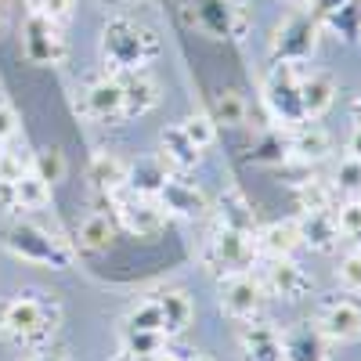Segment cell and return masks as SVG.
<instances>
[{"mask_svg": "<svg viewBox=\"0 0 361 361\" xmlns=\"http://www.w3.org/2000/svg\"><path fill=\"white\" fill-rule=\"evenodd\" d=\"M102 62H105V73L112 76H123V73H137L145 69L152 58L159 54V37L152 25H145L137 18H127V15H116L105 22L102 29Z\"/></svg>", "mask_w": 361, "mask_h": 361, "instance_id": "obj_1", "label": "cell"}, {"mask_svg": "<svg viewBox=\"0 0 361 361\" xmlns=\"http://www.w3.org/2000/svg\"><path fill=\"white\" fill-rule=\"evenodd\" d=\"M58 325H62V307L37 293H18L0 304V333L15 340L18 347L29 350L47 347L58 333Z\"/></svg>", "mask_w": 361, "mask_h": 361, "instance_id": "obj_2", "label": "cell"}, {"mask_svg": "<svg viewBox=\"0 0 361 361\" xmlns=\"http://www.w3.org/2000/svg\"><path fill=\"white\" fill-rule=\"evenodd\" d=\"M0 246H4L15 260L33 264V267H47V271H69L76 260V246L69 238H62L58 231L37 224V221H22L15 217L4 231H0Z\"/></svg>", "mask_w": 361, "mask_h": 361, "instance_id": "obj_3", "label": "cell"}, {"mask_svg": "<svg viewBox=\"0 0 361 361\" xmlns=\"http://www.w3.org/2000/svg\"><path fill=\"white\" fill-rule=\"evenodd\" d=\"M177 15L185 22V29L202 33L209 40H224V44H238L250 37V0H180Z\"/></svg>", "mask_w": 361, "mask_h": 361, "instance_id": "obj_4", "label": "cell"}, {"mask_svg": "<svg viewBox=\"0 0 361 361\" xmlns=\"http://www.w3.org/2000/svg\"><path fill=\"white\" fill-rule=\"evenodd\" d=\"M257 238L246 231H231V228H214L206 235V243L199 250V260L209 275L231 279V275H246L257 264Z\"/></svg>", "mask_w": 361, "mask_h": 361, "instance_id": "obj_5", "label": "cell"}, {"mask_svg": "<svg viewBox=\"0 0 361 361\" xmlns=\"http://www.w3.org/2000/svg\"><path fill=\"white\" fill-rule=\"evenodd\" d=\"M318 33H322V25L307 8L289 11L275 25V33H271V44H267L271 62L275 66H307L318 51Z\"/></svg>", "mask_w": 361, "mask_h": 361, "instance_id": "obj_6", "label": "cell"}, {"mask_svg": "<svg viewBox=\"0 0 361 361\" xmlns=\"http://www.w3.org/2000/svg\"><path fill=\"white\" fill-rule=\"evenodd\" d=\"M300 69L304 66H271L264 80V105L282 130L307 123L304 105H300Z\"/></svg>", "mask_w": 361, "mask_h": 361, "instance_id": "obj_7", "label": "cell"}, {"mask_svg": "<svg viewBox=\"0 0 361 361\" xmlns=\"http://www.w3.org/2000/svg\"><path fill=\"white\" fill-rule=\"evenodd\" d=\"M76 112L87 123H123V87H119V76L105 73L90 80L76 94Z\"/></svg>", "mask_w": 361, "mask_h": 361, "instance_id": "obj_8", "label": "cell"}, {"mask_svg": "<svg viewBox=\"0 0 361 361\" xmlns=\"http://www.w3.org/2000/svg\"><path fill=\"white\" fill-rule=\"evenodd\" d=\"M112 206H116V209H112V221L123 228V231L137 235V238L159 235V231L166 228V221H170L156 199H145V195H134V192H119V195L112 199Z\"/></svg>", "mask_w": 361, "mask_h": 361, "instance_id": "obj_9", "label": "cell"}, {"mask_svg": "<svg viewBox=\"0 0 361 361\" xmlns=\"http://www.w3.org/2000/svg\"><path fill=\"white\" fill-rule=\"evenodd\" d=\"M22 54L33 66H62L69 47H66V37L58 33V25L33 11L22 25Z\"/></svg>", "mask_w": 361, "mask_h": 361, "instance_id": "obj_10", "label": "cell"}, {"mask_svg": "<svg viewBox=\"0 0 361 361\" xmlns=\"http://www.w3.org/2000/svg\"><path fill=\"white\" fill-rule=\"evenodd\" d=\"M314 325L329 343H354L361 336V304L357 300H347V296L322 300Z\"/></svg>", "mask_w": 361, "mask_h": 361, "instance_id": "obj_11", "label": "cell"}, {"mask_svg": "<svg viewBox=\"0 0 361 361\" xmlns=\"http://www.w3.org/2000/svg\"><path fill=\"white\" fill-rule=\"evenodd\" d=\"M260 286H264L267 296H279L286 304H296V300H304L314 289V279L293 257H279V260H264Z\"/></svg>", "mask_w": 361, "mask_h": 361, "instance_id": "obj_12", "label": "cell"}, {"mask_svg": "<svg viewBox=\"0 0 361 361\" xmlns=\"http://www.w3.org/2000/svg\"><path fill=\"white\" fill-rule=\"evenodd\" d=\"M217 304L228 318L235 322H250L260 314L264 307V286L260 279H253L250 271L246 275H231V279H221V289H217Z\"/></svg>", "mask_w": 361, "mask_h": 361, "instance_id": "obj_13", "label": "cell"}, {"mask_svg": "<svg viewBox=\"0 0 361 361\" xmlns=\"http://www.w3.org/2000/svg\"><path fill=\"white\" fill-rule=\"evenodd\" d=\"M156 202L163 206L166 217H180V221H202L209 214L206 192L199 185H192V180H185V177H173V173H170L166 185L159 188Z\"/></svg>", "mask_w": 361, "mask_h": 361, "instance_id": "obj_14", "label": "cell"}, {"mask_svg": "<svg viewBox=\"0 0 361 361\" xmlns=\"http://www.w3.org/2000/svg\"><path fill=\"white\" fill-rule=\"evenodd\" d=\"M119 87H123V123H127V119L148 116L159 105V80L148 69L123 73V76H119Z\"/></svg>", "mask_w": 361, "mask_h": 361, "instance_id": "obj_15", "label": "cell"}, {"mask_svg": "<svg viewBox=\"0 0 361 361\" xmlns=\"http://www.w3.org/2000/svg\"><path fill=\"white\" fill-rule=\"evenodd\" d=\"M286 145H289V159L300 163V166L322 163L329 152H333V137H329V130L318 127L314 119L311 123H300V127H289L286 130Z\"/></svg>", "mask_w": 361, "mask_h": 361, "instance_id": "obj_16", "label": "cell"}, {"mask_svg": "<svg viewBox=\"0 0 361 361\" xmlns=\"http://www.w3.org/2000/svg\"><path fill=\"white\" fill-rule=\"evenodd\" d=\"M300 105H304V119H322L336 105V80L322 69H300Z\"/></svg>", "mask_w": 361, "mask_h": 361, "instance_id": "obj_17", "label": "cell"}, {"mask_svg": "<svg viewBox=\"0 0 361 361\" xmlns=\"http://www.w3.org/2000/svg\"><path fill=\"white\" fill-rule=\"evenodd\" d=\"M282 361H329V340L314 322H296L282 333Z\"/></svg>", "mask_w": 361, "mask_h": 361, "instance_id": "obj_18", "label": "cell"}, {"mask_svg": "<svg viewBox=\"0 0 361 361\" xmlns=\"http://www.w3.org/2000/svg\"><path fill=\"white\" fill-rule=\"evenodd\" d=\"M296 231H300V246H307L314 253H333L340 246V224H336L333 209H311V214H300Z\"/></svg>", "mask_w": 361, "mask_h": 361, "instance_id": "obj_19", "label": "cell"}, {"mask_svg": "<svg viewBox=\"0 0 361 361\" xmlns=\"http://www.w3.org/2000/svg\"><path fill=\"white\" fill-rule=\"evenodd\" d=\"M243 361H282V333L271 322H246L238 333Z\"/></svg>", "mask_w": 361, "mask_h": 361, "instance_id": "obj_20", "label": "cell"}, {"mask_svg": "<svg viewBox=\"0 0 361 361\" xmlns=\"http://www.w3.org/2000/svg\"><path fill=\"white\" fill-rule=\"evenodd\" d=\"M87 177L102 199H116L127 188V163L112 152H94L90 156V166H87Z\"/></svg>", "mask_w": 361, "mask_h": 361, "instance_id": "obj_21", "label": "cell"}, {"mask_svg": "<svg viewBox=\"0 0 361 361\" xmlns=\"http://www.w3.org/2000/svg\"><path fill=\"white\" fill-rule=\"evenodd\" d=\"M257 253L264 260H279V257H293L300 250V231L296 221H275V224H264L257 228Z\"/></svg>", "mask_w": 361, "mask_h": 361, "instance_id": "obj_22", "label": "cell"}, {"mask_svg": "<svg viewBox=\"0 0 361 361\" xmlns=\"http://www.w3.org/2000/svg\"><path fill=\"white\" fill-rule=\"evenodd\" d=\"M166 180H170V166L159 156H145V159L127 166V192H134V195L156 199Z\"/></svg>", "mask_w": 361, "mask_h": 361, "instance_id": "obj_23", "label": "cell"}, {"mask_svg": "<svg viewBox=\"0 0 361 361\" xmlns=\"http://www.w3.org/2000/svg\"><path fill=\"white\" fill-rule=\"evenodd\" d=\"M159 159L170 166V170H177V173H188V170H195L199 163H202V152L185 137V130H180V123L177 127H166L163 134H159Z\"/></svg>", "mask_w": 361, "mask_h": 361, "instance_id": "obj_24", "label": "cell"}, {"mask_svg": "<svg viewBox=\"0 0 361 361\" xmlns=\"http://www.w3.org/2000/svg\"><path fill=\"white\" fill-rule=\"evenodd\" d=\"M217 228L257 235V214H253L250 199L238 192V188H224L221 192V199H217Z\"/></svg>", "mask_w": 361, "mask_h": 361, "instance_id": "obj_25", "label": "cell"}, {"mask_svg": "<svg viewBox=\"0 0 361 361\" xmlns=\"http://www.w3.org/2000/svg\"><path fill=\"white\" fill-rule=\"evenodd\" d=\"M156 300H159V307H163L166 336H180V333H185V329L192 325V318H195L192 296H188L185 289H159Z\"/></svg>", "mask_w": 361, "mask_h": 361, "instance_id": "obj_26", "label": "cell"}, {"mask_svg": "<svg viewBox=\"0 0 361 361\" xmlns=\"http://www.w3.org/2000/svg\"><path fill=\"white\" fill-rule=\"evenodd\" d=\"M209 116H214L217 130H221V127H224V130H243L246 119H250V105H246V98L238 94V90L221 87L217 94H214V109H209Z\"/></svg>", "mask_w": 361, "mask_h": 361, "instance_id": "obj_27", "label": "cell"}, {"mask_svg": "<svg viewBox=\"0 0 361 361\" xmlns=\"http://www.w3.org/2000/svg\"><path fill=\"white\" fill-rule=\"evenodd\" d=\"M318 25H322V29H329V33H333L336 40H343V44L361 40V0H347L343 8L329 11Z\"/></svg>", "mask_w": 361, "mask_h": 361, "instance_id": "obj_28", "label": "cell"}, {"mask_svg": "<svg viewBox=\"0 0 361 361\" xmlns=\"http://www.w3.org/2000/svg\"><path fill=\"white\" fill-rule=\"evenodd\" d=\"M80 250L83 253H105L109 246H112V238H116V221L109 217V214H90L83 224H80Z\"/></svg>", "mask_w": 361, "mask_h": 361, "instance_id": "obj_29", "label": "cell"}, {"mask_svg": "<svg viewBox=\"0 0 361 361\" xmlns=\"http://www.w3.org/2000/svg\"><path fill=\"white\" fill-rule=\"evenodd\" d=\"M166 347L163 333H141V329H123V340H119V357L127 361H148Z\"/></svg>", "mask_w": 361, "mask_h": 361, "instance_id": "obj_30", "label": "cell"}, {"mask_svg": "<svg viewBox=\"0 0 361 361\" xmlns=\"http://www.w3.org/2000/svg\"><path fill=\"white\" fill-rule=\"evenodd\" d=\"M253 163H260V166H286V163H293L282 127L257 134V141H253Z\"/></svg>", "mask_w": 361, "mask_h": 361, "instance_id": "obj_31", "label": "cell"}, {"mask_svg": "<svg viewBox=\"0 0 361 361\" xmlns=\"http://www.w3.org/2000/svg\"><path fill=\"white\" fill-rule=\"evenodd\" d=\"M336 188L322 177H304L296 180V202H300V214H311V209H333Z\"/></svg>", "mask_w": 361, "mask_h": 361, "instance_id": "obj_32", "label": "cell"}, {"mask_svg": "<svg viewBox=\"0 0 361 361\" xmlns=\"http://www.w3.org/2000/svg\"><path fill=\"white\" fill-rule=\"evenodd\" d=\"M123 329H141V333H163V336H166V322H163V307H159L156 293L127 311ZM166 340H170V336H166Z\"/></svg>", "mask_w": 361, "mask_h": 361, "instance_id": "obj_33", "label": "cell"}, {"mask_svg": "<svg viewBox=\"0 0 361 361\" xmlns=\"http://www.w3.org/2000/svg\"><path fill=\"white\" fill-rule=\"evenodd\" d=\"M180 130H185V137L199 148V152H206V148L217 141V123H214V116H209V112L185 116V119H180Z\"/></svg>", "mask_w": 361, "mask_h": 361, "instance_id": "obj_34", "label": "cell"}, {"mask_svg": "<svg viewBox=\"0 0 361 361\" xmlns=\"http://www.w3.org/2000/svg\"><path fill=\"white\" fill-rule=\"evenodd\" d=\"M15 185H18L22 214H25V209H44L51 202V185H47V180H40L37 173H25L22 180H15Z\"/></svg>", "mask_w": 361, "mask_h": 361, "instance_id": "obj_35", "label": "cell"}, {"mask_svg": "<svg viewBox=\"0 0 361 361\" xmlns=\"http://www.w3.org/2000/svg\"><path fill=\"white\" fill-rule=\"evenodd\" d=\"M33 173L40 180H47V185H58V180L66 177V156L62 148H44V152L33 156Z\"/></svg>", "mask_w": 361, "mask_h": 361, "instance_id": "obj_36", "label": "cell"}, {"mask_svg": "<svg viewBox=\"0 0 361 361\" xmlns=\"http://www.w3.org/2000/svg\"><path fill=\"white\" fill-rule=\"evenodd\" d=\"M333 188H336V192H343V195H350V199H361V163H357V159H350V156H347V159L336 166Z\"/></svg>", "mask_w": 361, "mask_h": 361, "instance_id": "obj_37", "label": "cell"}, {"mask_svg": "<svg viewBox=\"0 0 361 361\" xmlns=\"http://www.w3.org/2000/svg\"><path fill=\"white\" fill-rule=\"evenodd\" d=\"M336 282H340V289L343 293H361V250H350L343 260H340V267H336Z\"/></svg>", "mask_w": 361, "mask_h": 361, "instance_id": "obj_38", "label": "cell"}, {"mask_svg": "<svg viewBox=\"0 0 361 361\" xmlns=\"http://www.w3.org/2000/svg\"><path fill=\"white\" fill-rule=\"evenodd\" d=\"M25 173H33V156H22V152L0 156V180H22Z\"/></svg>", "mask_w": 361, "mask_h": 361, "instance_id": "obj_39", "label": "cell"}, {"mask_svg": "<svg viewBox=\"0 0 361 361\" xmlns=\"http://www.w3.org/2000/svg\"><path fill=\"white\" fill-rule=\"evenodd\" d=\"M333 214H336V224H340V235L343 238H350V235L361 231V199H347L340 209H333Z\"/></svg>", "mask_w": 361, "mask_h": 361, "instance_id": "obj_40", "label": "cell"}, {"mask_svg": "<svg viewBox=\"0 0 361 361\" xmlns=\"http://www.w3.org/2000/svg\"><path fill=\"white\" fill-rule=\"evenodd\" d=\"M33 11L44 15V18H51V22L58 25V22H66V18L73 15V0H40Z\"/></svg>", "mask_w": 361, "mask_h": 361, "instance_id": "obj_41", "label": "cell"}, {"mask_svg": "<svg viewBox=\"0 0 361 361\" xmlns=\"http://www.w3.org/2000/svg\"><path fill=\"white\" fill-rule=\"evenodd\" d=\"M0 209H4V214H11V217H18V214H22L18 185H15V180H0Z\"/></svg>", "mask_w": 361, "mask_h": 361, "instance_id": "obj_42", "label": "cell"}, {"mask_svg": "<svg viewBox=\"0 0 361 361\" xmlns=\"http://www.w3.org/2000/svg\"><path fill=\"white\" fill-rule=\"evenodd\" d=\"M15 130H18V116H15V109H11L8 102H0V141H8Z\"/></svg>", "mask_w": 361, "mask_h": 361, "instance_id": "obj_43", "label": "cell"}, {"mask_svg": "<svg viewBox=\"0 0 361 361\" xmlns=\"http://www.w3.org/2000/svg\"><path fill=\"white\" fill-rule=\"evenodd\" d=\"M347 156L361 163V123L350 127V137H347Z\"/></svg>", "mask_w": 361, "mask_h": 361, "instance_id": "obj_44", "label": "cell"}, {"mask_svg": "<svg viewBox=\"0 0 361 361\" xmlns=\"http://www.w3.org/2000/svg\"><path fill=\"white\" fill-rule=\"evenodd\" d=\"M350 119H354V123H361V90L350 98Z\"/></svg>", "mask_w": 361, "mask_h": 361, "instance_id": "obj_45", "label": "cell"}, {"mask_svg": "<svg viewBox=\"0 0 361 361\" xmlns=\"http://www.w3.org/2000/svg\"><path fill=\"white\" fill-rule=\"evenodd\" d=\"M148 361H185V357H180V354H173L170 347H163V350H159L156 357H148Z\"/></svg>", "mask_w": 361, "mask_h": 361, "instance_id": "obj_46", "label": "cell"}, {"mask_svg": "<svg viewBox=\"0 0 361 361\" xmlns=\"http://www.w3.org/2000/svg\"><path fill=\"white\" fill-rule=\"evenodd\" d=\"M8 18H11V0H0V29L8 25Z\"/></svg>", "mask_w": 361, "mask_h": 361, "instance_id": "obj_47", "label": "cell"}, {"mask_svg": "<svg viewBox=\"0 0 361 361\" xmlns=\"http://www.w3.org/2000/svg\"><path fill=\"white\" fill-rule=\"evenodd\" d=\"M293 4H300V8H307V0H293Z\"/></svg>", "mask_w": 361, "mask_h": 361, "instance_id": "obj_48", "label": "cell"}, {"mask_svg": "<svg viewBox=\"0 0 361 361\" xmlns=\"http://www.w3.org/2000/svg\"><path fill=\"white\" fill-rule=\"evenodd\" d=\"M0 156H4V141H0Z\"/></svg>", "mask_w": 361, "mask_h": 361, "instance_id": "obj_49", "label": "cell"}, {"mask_svg": "<svg viewBox=\"0 0 361 361\" xmlns=\"http://www.w3.org/2000/svg\"><path fill=\"white\" fill-rule=\"evenodd\" d=\"M192 361H209V357H192Z\"/></svg>", "mask_w": 361, "mask_h": 361, "instance_id": "obj_50", "label": "cell"}, {"mask_svg": "<svg viewBox=\"0 0 361 361\" xmlns=\"http://www.w3.org/2000/svg\"><path fill=\"white\" fill-rule=\"evenodd\" d=\"M29 4H33V8H37V4H40V0H29Z\"/></svg>", "mask_w": 361, "mask_h": 361, "instance_id": "obj_51", "label": "cell"}, {"mask_svg": "<svg viewBox=\"0 0 361 361\" xmlns=\"http://www.w3.org/2000/svg\"><path fill=\"white\" fill-rule=\"evenodd\" d=\"M116 361H127V357H116Z\"/></svg>", "mask_w": 361, "mask_h": 361, "instance_id": "obj_52", "label": "cell"}]
</instances>
